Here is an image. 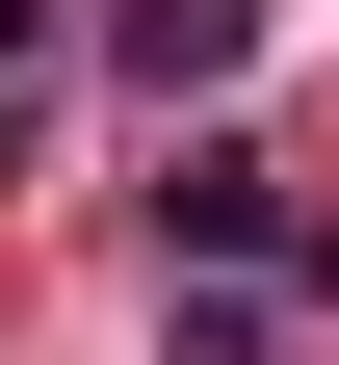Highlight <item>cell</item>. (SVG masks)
Masks as SVG:
<instances>
[{
	"instance_id": "cell-1",
	"label": "cell",
	"mask_w": 339,
	"mask_h": 365,
	"mask_svg": "<svg viewBox=\"0 0 339 365\" xmlns=\"http://www.w3.org/2000/svg\"><path fill=\"white\" fill-rule=\"evenodd\" d=\"M157 235L261 287V261H287V157H261V130H157Z\"/></svg>"
},
{
	"instance_id": "cell-2",
	"label": "cell",
	"mask_w": 339,
	"mask_h": 365,
	"mask_svg": "<svg viewBox=\"0 0 339 365\" xmlns=\"http://www.w3.org/2000/svg\"><path fill=\"white\" fill-rule=\"evenodd\" d=\"M105 78H131V105H235V78H261V0H105Z\"/></svg>"
},
{
	"instance_id": "cell-3",
	"label": "cell",
	"mask_w": 339,
	"mask_h": 365,
	"mask_svg": "<svg viewBox=\"0 0 339 365\" xmlns=\"http://www.w3.org/2000/svg\"><path fill=\"white\" fill-rule=\"evenodd\" d=\"M26 105H53V0H0V157H26Z\"/></svg>"
}]
</instances>
